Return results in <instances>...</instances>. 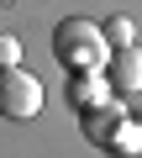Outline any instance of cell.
<instances>
[{
  "mask_svg": "<svg viewBox=\"0 0 142 158\" xmlns=\"http://www.w3.org/2000/svg\"><path fill=\"white\" fill-rule=\"evenodd\" d=\"M111 148H116V153H137V148H142V127L121 121V127H116V137H111Z\"/></svg>",
  "mask_w": 142,
  "mask_h": 158,
  "instance_id": "obj_7",
  "label": "cell"
},
{
  "mask_svg": "<svg viewBox=\"0 0 142 158\" xmlns=\"http://www.w3.org/2000/svg\"><path fill=\"white\" fill-rule=\"evenodd\" d=\"M105 69V85L111 95H142V48H111V58L100 63Z\"/></svg>",
  "mask_w": 142,
  "mask_h": 158,
  "instance_id": "obj_3",
  "label": "cell"
},
{
  "mask_svg": "<svg viewBox=\"0 0 142 158\" xmlns=\"http://www.w3.org/2000/svg\"><path fill=\"white\" fill-rule=\"evenodd\" d=\"M100 32H105V42H111V48H132V42H137V32H132V21H126V16H111Z\"/></svg>",
  "mask_w": 142,
  "mask_h": 158,
  "instance_id": "obj_6",
  "label": "cell"
},
{
  "mask_svg": "<svg viewBox=\"0 0 142 158\" xmlns=\"http://www.w3.org/2000/svg\"><path fill=\"white\" fill-rule=\"evenodd\" d=\"M53 58H58L63 69H100V63L111 58V42H105L100 21H90V16H63V21L53 27Z\"/></svg>",
  "mask_w": 142,
  "mask_h": 158,
  "instance_id": "obj_1",
  "label": "cell"
},
{
  "mask_svg": "<svg viewBox=\"0 0 142 158\" xmlns=\"http://www.w3.org/2000/svg\"><path fill=\"white\" fill-rule=\"evenodd\" d=\"M68 106L84 111V106H100L111 100V85H105V69H68V85H63Z\"/></svg>",
  "mask_w": 142,
  "mask_h": 158,
  "instance_id": "obj_5",
  "label": "cell"
},
{
  "mask_svg": "<svg viewBox=\"0 0 142 158\" xmlns=\"http://www.w3.org/2000/svg\"><path fill=\"white\" fill-rule=\"evenodd\" d=\"M11 63H21V37L0 32V69H11Z\"/></svg>",
  "mask_w": 142,
  "mask_h": 158,
  "instance_id": "obj_8",
  "label": "cell"
},
{
  "mask_svg": "<svg viewBox=\"0 0 142 158\" xmlns=\"http://www.w3.org/2000/svg\"><path fill=\"white\" fill-rule=\"evenodd\" d=\"M42 111V79L26 74L21 63L0 69V116L6 121H32Z\"/></svg>",
  "mask_w": 142,
  "mask_h": 158,
  "instance_id": "obj_2",
  "label": "cell"
},
{
  "mask_svg": "<svg viewBox=\"0 0 142 158\" xmlns=\"http://www.w3.org/2000/svg\"><path fill=\"white\" fill-rule=\"evenodd\" d=\"M79 121H84V137H90L95 148H111L116 127L126 121V111H121V95H111V100H100V106H84V111H79Z\"/></svg>",
  "mask_w": 142,
  "mask_h": 158,
  "instance_id": "obj_4",
  "label": "cell"
}]
</instances>
